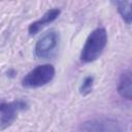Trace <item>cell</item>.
<instances>
[{
  "instance_id": "cell-1",
  "label": "cell",
  "mask_w": 132,
  "mask_h": 132,
  "mask_svg": "<svg viewBox=\"0 0 132 132\" xmlns=\"http://www.w3.org/2000/svg\"><path fill=\"white\" fill-rule=\"evenodd\" d=\"M107 43V33L104 28H97L93 30L81 48L80 60L86 63L95 61L104 51Z\"/></svg>"
},
{
  "instance_id": "cell-2",
  "label": "cell",
  "mask_w": 132,
  "mask_h": 132,
  "mask_svg": "<svg viewBox=\"0 0 132 132\" xmlns=\"http://www.w3.org/2000/svg\"><path fill=\"white\" fill-rule=\"evenodd\" d=\"M55 67L51 64H43L35 67L28 72L22 80V85L26 88H39L48 84L55 76Z\"/></svg>"
},
{
  "instance_id": "cell-3",
  "label": "cell",
  "mask_w": 132,
  "mask_h": 132,
  "mask_svg": "<svg viewBox=\"0 0 132 132\" xmlns=\"http://www.w3.org/2000/svg\"><path fill=\"white\" fill-rule=\"evenodd\" d=\"M27 108L28 103L24 100L0 102V129H5L10 126L16 119L18 113Z\"/></svg>"
},
{
  "instance_id": "cell-4",
  "label": "cell",
  "mask_w": 132,
  "mask_h": 132,
  "mask_svg": "<svg viewBox=\"0 0 132 132\" xmlns=\"http://www.w3.org/2000/svg\"><path fill=\"white\" fill-rule=\"evenodd\" d=\"M58 42H59V35L57 34V32L50 31L45 33L35 44L34 52L36 57L40 59L50 58L54 54L56 47L58 46Z\"/></svg>"
},
{
  "instance_id": "cell-5",
  "label": "cell",
  "mask_w": 132,
  "mask_h": 132,
  "mask_svg": "<svg viewBox=\"0 0 132 132\" xmlns=\"http://www.w3.org/2000/svg\"><path fill=\"white\" fill-rule=\"evenodd\" d=\"M84 132H121V128L116 121L93 120L82 125Z\"/></svg>"
},
{
  "instance_id": "cell-6",
  "label": "cell",
  "mask_w": 132,
  "mask_h": 132,
  "mask_svg": "<svg viewBox=\"0 0 132 132\" xmlns=\"http://www.w3.org/2000/svg\"><path fill=\"white\" fill-rule=\"evenodd\" d=\"M60 13H61V10L58 9V8H53V9L47 10V11L42 15L41 19L37 20L36 22L32 23V24L29 26V29H28L29 34H30V35H35V34H36L39 30H41L44 26H46V25H48L50 23L54 22V21L60 15Z\"/></svg>"
},
{
  "instance_id": "cell-7",
  "label": "cell",
  "mask_w": 132,
  "mask_h": 132,
  "mask_svg": "<svg viewBox=\"0 0 132 132\" xmlns=\"http://www.w3.org/2000/svg\"><path fill=\"white\" fill-rule=\"evenodd\" d=\"M118 92L123 98L127 100H131L132 98V77H131L130 71H125L121 74L119 86H118Z\"/></svg>"
},
{
  "instance_id": "cell-8",
  "label": "cell",
  "mask_w": 132,
  "mask_h": 132,
  "mask_svg": "<svg viewBox=\"0 0 132 132\" xmlns=\"http://www.w3.org/2000/svg\"><path fill=\"white\" fill-rule=\"evenodd\" d=\"M114 5L117 6L118 11L124 19V21L129 25L131 24V1H116Z\"/></svg>"
},
{
  "instance_id": "cell-9",
  "label": "cell",
  "mask_w": 132,
  "mask_h": 132,
  "mask_svg": "<svg viewBox=\"0 0 132 132\" xmlns=\"http://www.w3.org/2000/svg\"><path fill=\"white\" fill-rule=\"evenodd\" d=\"M93 82H94V77L93 76H87L82 80V84L80 85L79 92L82 95H88L92 92L93 89Z\"/></svg>"
}]
</instances>
